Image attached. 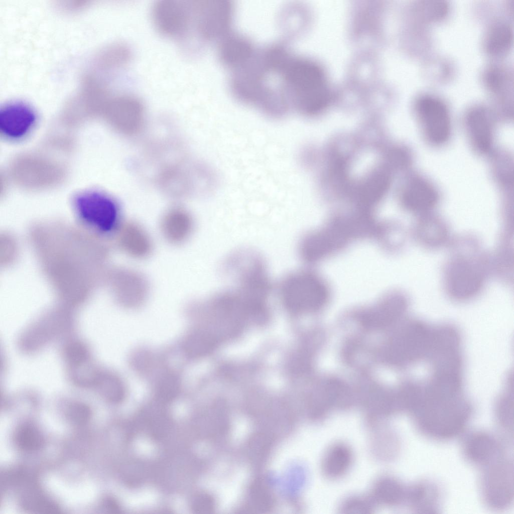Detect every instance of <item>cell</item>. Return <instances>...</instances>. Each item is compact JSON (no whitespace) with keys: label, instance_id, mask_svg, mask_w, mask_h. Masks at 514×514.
Here are the masks:
<instances>
[{"label":"cell","instance_id":"6","mask_svg":"<svg viewBox=\"0 0 514 514\" xmlns=\"http://www.w3.org/2000/svg\"><path fill=\"white\" fill-rule=\"evenodd\" d=\"M221 269L223 277L235 285L263 287L272 285L264 259L252 249L241 248L230 253Z\"/></svg>","mask_w":514,"mask_h":514},{"label":"cell","instance_id":"11","mask_svg":"<svg viewBox=\"0 0 514 514\" xmlns=\"http://www.w3.org/2000/svg\"><path fill=\"white\" fill-rule=\"evenodd\" d=\"M152 16L156 28L162 34L169 37L182 38L194 25L193 2L157 1L153 6Z\"/></svg>","mask_w":514,"mask_h":514},{"label":"cell","instance_id":"25","mask_svg":"<svg viewBox=\"0 0 514 514\" xmlns=\"http://www.w3.org/2000/svg\"><path fill=\"white\" fill-rule=\"evenodd\" d=\"M352 460V454L350 448L343 444H336L327 450L324 456L323 472L329 477H338L347 472Z\"/></svg>","mask_w":514,"mask_h":514},{"label":"cell","instance_id":"2","mask_svg":"<svg viewBox=\"0 0 514 514\" xmlns=\"http://www.w3.org/2000/svg\"><path fill=\"white\" fill-rule=\"evenodd\" d=\"M471 412L464 391L432 389L421 396L412 413L422 433L435 439H447L463 430Z\"/></svg>","mask_w":514,"mask_h":514},{"label":"cell","instance_id":"27","mask_svg":"<svg viewBox=\"0 0 514 514\" xmlns=\"http://www.w3.org/2000/svg\"><path fill=\"white\" fill-rule=\"evenodd\" d=\"M417 233L420 239L428 245H438L442 243L447 236V228L438 218L425 215L420 220Z\"/></svg>","mask_w":514,"mask_h":514},{"label":"cell","instance_id":"9","mask_svg":"<svg viewBox=\"0 0 514 514\" xmlns=\"http://www.w3.org/2000/svg\"><path fill=\"white\" fill-rule=\"evenodd\" d=\"M194 25L201 39L218 43L230 32L234 16L229 1H193Z\"/></svg>","mask_w":514,"mask_h":514},{"label":"cell","instance_id":"32","mask_svg":"<svg viewBox=\"0 0 514 514\" xmlns=\"http://www.w3.org/2000/svg\"><path fill=\"white\" fill-rule=\"evenodd\" d=\"M15 440L17 445L22 449L34 451L41 448L44 444V438L40 432L31 424L21 426L17 431Z\"/></svg>","mask_w":514,"mask_h":514},{"label":"cell","instance_id":"36","mask_svg":"<svg viewBox=\"0 0 514 514\" xmlns=\"http://www.w3.org/2000/svg\"><path fill=\"white\" fill-rule=\"evenodd\" d=\"M64 355L72 367L87 361L89 356L86 347L78 341L69 343L65 348Z\"/></svg>","mask_w":514,"mask_h":514},{"label":"cell","instance_id":"14","mask_svg":"<svg viewBox=\"0 0 514 514\" xmlns=\"http://www.w3.org/2000/svg\"><path fill=\"white\" fill-rule=\"evenodd\" d=\"M482 82L494 97L493 111L497 116L508 119L513 116V78L509 70L503 66H488L482 74Z\"/></svg>","mask_w":514,"mask_h":514},{"label":"cell","instance_id":"35","mask_svg":"<svg viewBox=\"0 0 514 514\" xmlns=\"http://www.w3.org/2000/svg\"><path fill=\"white\" fill-rule=\"evenodd\" d=\"M496 416L501 426L508 431L512 429V400L511 401L509 393L502 396L497 401Z\"/></svg>","mask_w":514,"mask_h":514},{"label":"cell","instance_id":"18","mask_svg":"<svg viewBox=\"0 0 514 514\" xmlns=\"http://www.w3.org/2000/svg\"><path fill=\"white\" fill-rule=\"evenodd\" d=\"M402 202L410 211L425 214L438 203L439 193L436 187L421 175L412 177L402 194Z\"/></svg>","mask_w":514,"mask_h":514},{"label":"cell","instance_id":"29","mask_svg":"<svg viewBox=\"0 0 514 514\" xmlns=\"http://www.w3.org/2000/svg\"><path fill=\"white\" fill-rule=\"evenodd\" d=\"M216 343L215 336L207 331L199 330L190 335L186 340L184 349L191 358L202 356L211 351Z\"/></svg>","mask_w":514,"mask_h":514},{"label":"cell","instance_id":"31","mask_svg":"<svg viewBox=\"0 0 514 514\" xmlns=\"http://www.w3.org/2000/svg\"><path fill=\"white\" fill-rule=\"evenodd\" d=\"M94 386L110 401L118 402L124 397V387L121 380L113 374L99 373Z\"/></svg>","mask_w":514,"mask_h":514},{"label":"cell","instance_id":"17","mask_svg":"<svg viewBox=\"0 0 514 514\" xmlns=\"http://www.w3.org/2000/svg\"><path fill=\"white\" fill-rule=\"evenodd\" d=\"M110 110L114 125L122 134L132 136L141 130L145 121V108L137 97L120 96L112 102Z\"/></svg>","mask_w":514,"mask_h":514},{"label":"cell","instance_id":"28","mask_svg":"<svg viewBox=\"0 0 514 514\" xmlns=\"http://www.w3.org/2000/svg\"><path fill=\"white\" fill-rule=\"evenodd\" d=\"M449 5L444 1H420L415 12L420 22L431 23L443 20L448 15Z\"/></svg>","mask_w":514,"mask_h":514},{"label":"cell","instance_id":"30","mask_svg":"<svg viewBox=\"0 0 514 514\" xmlns=\"http://www.w3.org/2000/svg\"><path fill=\"white\" fill-rule=\"evenodd\" d=\"M406 494L402 485L391 478L377 481L374 488V495L382 503L394 504L401 501Z\"/></svg>","mask_w":514,"mask_h":514},{"label":"cell","instance_id":"37","mask_svg":"<svg viewBox=\"0 0 514 514\" xmlns=\"http://www.w3.org/2000/svg\"><path fill=\"white\" fill-rule=\"evenodd\" d=\"M87 361L73 366V379L79 385L84 387L93 386L99 374Z\"/></svg>","mask_w":514,"mask_h":514},{"label":"cell","instance_id":"33","mask_svg":"<svg viewBox=\"0 0 514 514\" xmlns=\"http://www.w3.org/2000/svg\"><path fill=\"white\" fill-rule=\"evenodd\" d=\"M23 505L28 510L39 513H57L59 510L55 503L37 492L24 496Z\"/></svg>","mask_w":514,"mask_h":514},{"label":"cell","instance_id":"38","mask_svg":"<svg viewBox=\"0 0 514 514\" xmlns=\"http://www.w3.org/2000/svg\"><path fill=\"white\" fill-rule=\"evenodd\" d=\"M179 388L178 378L173 374H167L159 382L157 387L158 396L165 400L170 399L177 394Z\"/></svg>","mask_w":514,"mask_h":514},{"label":"cell","instance_id":"13","mask_svg":"<svg viewBox=\"0 0 514 514\" xmlns=\"http://www.w3.org/2000/svg\"><path fill=\"white\" fill-rule=\"evenodd\" d=\"M37 120L35 110L27 103L8 102L0 108V134L9 141H21L34 131Z\"/></svg>","mask_w":514,"mask_h":514},{"label":"cell","instance_id":"41","mask_svg":"<svg viewBox=\"0 0 514 514\" xmlns=\"http://www.w3.org/2000/svg\"><path fill=\"white\" fill-rule=\"evenodd\" d=\"M104 506L107 510H115L116 509L114 502L111 499H107L105 500Z\"/></svg>","mask_w":514,"mask_h":514},{"label":"cell","instance_id":"26","mask_svg":"<svg viewBox=\"0 0 514 514\" xmlns=\"http://www.w3.org/2000/svg\"><path fill=\"white\" fill-rule=\"evenodd\" d=\"M491 171L494 180L504 192L513 189V161L509 154L499 151L492 155Z\"/></svg>","mask_w":514,"mask_h":514},{"label":"cell","instance_id":"23","mask_svg":"<svg viewBox=\"0 0 514 514\" xmlns=\"http://www.w3.org/2000/svg\"><path fill=\"white\" fill-rule=\"evenodd\" d=\"M513 43V30L507 22L499 21L492 24L486 31L482 41L485 52L492 57L505 55Z\"/></svg>","mask_w":514,"mask_h":514},{"label":"cell","instance_id":"4","mask_svg":"<svg viewBox=\"0 0 514 514\" xmlns=\"http://www.w3.org/2000/svg\"><path fill=\"white\" fill-rule=\"evenodd\" d=\"M71 206L76 220L99 238L116 235L122 224L117 202L100 190L89 188L76 192L72 196Z\"/></svg>","mask_w":514,"mask_h":514},{"label":"cell","instance_id":"1","mask_svg":"<svg viewBox=\"0 0 514 514\" xmlns=\"http://www.w3.org/2000/svg\"><path fill=\"white\" fill-rule=\"evenodd\" d=\"M289 49L281 43L258 49L240 76L239 90L242 102L271 118H281L290 111L285 96L283 73Z\"/></svg>","mask_w":514,"mask_h":514},{"label":"cell","instance_id":"15","mask_svg":"<svg viewBox=\"0 0 514 514\" xmlns=\"http://www.w3.org/2000/svg\"><path fill=\"white\" fill-rule=\"evenodd\" d=\"M446 284L449 292L455 299H468L480 290L483 275L476 265L465 259H457L449 265L446 273Z\"/></svg>","mask_w":514,"mask_h":514},{"label":"cell","instance_id":"20","mask_svg":"<svg viewBox=\"0 0 514 514\" xmlns=\"http://www.w3.org/2000/svg\"><path fill=\"white\" fill-rule=\"evenodd\" d=\"M500 450L495 438L484 432L472 434L466 439L464 445V453L467 459L483 467L501 457Z\"/></svg>","mask_w":514,"mask_h":514},{"label":"cell","instance_id":"16","mask_svg":"<svg viewBox=\"0 0 514 514\" xmlns=\"http://www.w3.org/2000/svg\"><path fill=\"white\" fill-rule=\"evenodd\" d=\"M110 277L112 291L122 305L136 307L145 301L149 287L142 274L131 269L120 268L112 271Z\"/></svg>","mask_w":514,"mask_h":514},{"label":"cell","instance_id":"3","mask_svg":"<svg viewBox=\"0 0 514 514\" xmlns=\"http://www.w3.org/2000/svg\"><path fill=\"white\" fill-rule=\"evenodd\" d=\"M291 109L313 115L323 109L330 97L325 74L315 62L293 55L290 66Z\"/></svg>","mask_w":514,"mask_h":514},{"label":"cell","instance_id":"34","mask_svg":"<svg viewBox=\"0 0 514 514\" xmlns=\"http://www.w3.org/2000/svg\"><path fill=\"white\" fill-rule=\"evenodd\" d=\"M250 501L255 509H268L272 503V497L266 485L259 482L254 483L250 489Z\"/></svg>","mask_w":514,"mask_h":514},{"label":"cell","instance_id":"42","mask_svg":"<svg viewBox=\"0 0 514 514\" xmlns=\"http://www.w3.org/2000/svg\"><path fill=\"white\" fill-rule=\"evenodd\" d=\"M456 365H463V364H456ZM444 366H447V365H444Z\"/></svg>","mask_w":514,"mask_h":514},{"label":"cell","instance_id":"10","mask_svg":"<svg viewBox=\"0 0 514 514\" xmlns=\"http://www.w3.org/2000/svg\"><path fill=\"white\" fill-rule=\"evenodd\" d=\"M484 467L481 487L485 501L493 508H506L513 499L512 464L502 456Z\"/></svg>","mask_w":514,"mask_h":514},{"label":"cell","instance_id":"8","mask_svg":"<svg viewBox=\"0 0 514 514\" xmlns=\"http://www.w3.org/2000/svg\"><path fill=\"white\" fill-rule=\"evenodd\" d=\"M361 222L342 221L333 223L323 231L310 233L303 237L299 246L301 259L307 263H313L340 247L353 235L364 231Z\"/></svg>","mask_w":514,"mask_h":514},{"label":"cell","instance_id":"21","mask_svg":"<svg viewBox=\"0 0 514 514\" xmlns=\"http://www.w3.org/2000/svg\"><path fill=\"white\" fill-rule=\"evenodd\" d=\"M116 236L120 248L131 257L143 259L152 251L151 239L146 230L138 223L128 222L122 224Z\"/></svg>","mask_w":514,"mask_h":514},{"label":"cell","instance_id":"5","mask_svg":"<svg viewBox=\"0 0 514 514\" xmlns=\"http://www.w3.org/2000/svg\"><path fill=\"white\" fill-rule=\"evenodd\" d=\"M278 291L284 307L293 313L315 309L327 295V289L321 280L306 271H296L286 275L279 283Z\"/></svg>","mask_w":514,"mask_h":514},{"label":"cell","instance_id":"12","mask_svg":"<svg viewBox=\"0 0 514 514\" xmlns=\"http://www.w3.org/2000/svg\"><path fill=\"white\" fill-rule=\"evenodd\" d=\"M496 118L491 108L481 104L474 105L466 112L465 131L471 147L478 155L492 151Z\"/></svg>","mask_w":514,"mask_h":514},{"label":"cell","instance_id":"39","mask_svg":"<svg viewBox=\"0 0 514 514\" xmlns=\"http://www.w3.org/2000/svg\"><path fill=\"white\" fill-rule=\"evenodd\" d=\"M90 414L89 407L80 402H75L70 404L67 410L68 420L77 425H81L87 422Z\"/></svg>","mask_w":514,"mask_h":514},{"label":"cell","instance_id":"7","mask_svg":"<svg viewBox=\"0 0 514 514\" xmlns=\"http://www.w3.org/2000/svg\"><path fill=\"white\" fill-rule=\"evenodd\" d=\"M414 108L426 141L435 147L447 143L451 135L452 124L445 103L436 96L424 94L417 98Z\"/></svg>","mask_w":514,"mask_h":514},{"label":"cell","instance_id":"24","mask_svg":"<svg viewBox=\"0 0 514 514\" xmlns=\"http://www.w3.org/2000/svg\"><path fill=\"white\" fill-rule=\"evenodd\" d=\"M412 508L421 513L434 512L437 509L439 493L437 487L429 482H419L413 485L407 492Z\"/></svg>","mask_w":514,"mask_h":514},{"label":"cell","instance_id":"22","mask_svg":"<svg viewBox=\"0 0 514 514\" xmlns=\"http://www.w3.org/2000/svg\"><path fill=\"white\" fill-rule=\"evenodd\" d=\"M190 214L180 207H173L163 215L161 222L163 235L169 242L178 244L185 241L193 229Z\"/></svg>","mask_w":514,"mask_h":514},{"label":"cell","instance_id":"19","mask_svg":"<svg viewBox=\"0 0 514 514\" xmlns=\"http://www.w3.org/2000/svg\"><path fill=\"white\" fill-rule=\"evenodd\" d=\"M256 49L248 38L231 31L218 43V56L222 64L232 71L245 63Z\"/></svg>","mask_w":514,"mask_h":514},{"label":"cell","instance_id":"40","mask_svg":"<svg viewBox=\"0 0 514 514\" xmlns=\"http://www.w3.org/2000/svg\"><path fill=\"white\" fill-rule=\"evenodd\" d=\"M198 503V509L205 512H209L214 508V501L213 499L208 495H203L199 497Z\"/></svg>","mask_w":514,"mask_h":514}]
</instances>
